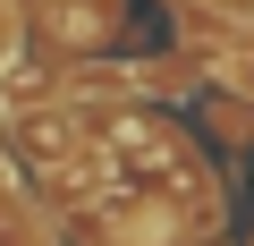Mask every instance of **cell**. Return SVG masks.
Returning a JSON list of instances; mask_svg holds the SVG:
<instances>
[{
	"mask_svg": "<svg viewBox=\"0 0 254 246\" xmlns=\"http://www.w3.org/2000/svg\"><path fill=\"white\" fill-rule=\"evenodd\" d=\"M26 17H34L60 51H102V43H119V26H127V0H26Z\"/></svg>",
	"mask_w": 254,
	"mask_h": 246,
	"instance_id": "cell-1",
	"label": "cell"
},
{
	"mask_svg": "<svg viewBox=\"0 0 254 246\" xmlns=\"http://www.w3.org/2000/svg\"><path fill=\"white\" fill-rule=\"evenodd\" d=\"M17 43H26V9H17V0H0V77L17 68Z\"/></svg>",
	"mask_w": 254,
	"mask_h": 246,
	"instance_id": "cell-2",
	"label": "cell"
}]
</instances>
